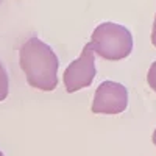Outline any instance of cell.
I'll return each mask as SVG.
<instances>
[{
    "instance_id": "obj_1",
    "label": "cell",
    "mask_w": 156,
    "mask_h": 156,
    "mask_svg": "<svg viewBox=\"0 0 156 156\" xmlns=\"http://www.w3.org/2000/svg\"><path fill=\"white\" fill-rule=\"evenodd\" d=\"M58 58L50 45L30 37L20 48V67L31 87L53 90L58 86Z\"/></svg>"
},
{
    "instance_id": "obj_2",
    "label": "cell",
    "mask_w": 156,
    "mask_h": 156,
    "mask_svg": "<svg viewBox=\"0 0 156 156\" xmlns=\"http://www.w3.org/2000/svg\"><path fill=\"white\" fill-rule=\"evenodd\" d=\"M92 50L105 59L119 61L126 58L133 50V36L123 25L105 22L92 33Z\"/></svg>"
},
{
    "instance_id": "obj_3",
    "label": "cell",
    "mask_w": 156,
    "mask_h": 156,
    "mask_svg": "<svg viewBox=\"0 0 156 156\" xmlns=\"http://www.w3.org/2000/svg\"><path fill=\"white\" fill-rule=\"evenodd\" d=\"M95 76V59L92 44L87 42L73 62H70L64 70V86L69 94L76 92L83 87H87Z\"/></svg>"
},
{
    "instance_id": "obj_4",
    "label": "cell",
    "mask_w": 156,
    "mask_h": 156,
    "mask_svg": "<svg viewBox=\"0 0 156 156\" xmlns=\"http://www.w3.org/2000/svg\"><path fill=\"white\" fill-rule=\"evenodd\" d=\"M128 92L125 86L115 81H103L97 90L92 101L94 114H119L126 109Z\"/></svg>"
},
{
    "instance_id": "obj_5",
    "label": "cell",
    "mask_w": 156,
    "mask_h": 156,
    "mask_svg": "<svg viewBox=\"0 0 156 156\" xmlns=\"http://www.w3.org/2000/svg\"><path fill=\"white\" fill-rule=\"evenodd\" d=\"M8 84H9V81H8V73H6V70L3 69L2 62H0V101L5 100V98L8 97Z\"/></svg>"
},
{
    "instance_id": "obj_6",
    "label": "cell",
    "mask_w": 156,
    "mask_h": 156,
    "mask_svg": "<svg viewBox=\"0 0 156 156\" xmlns=\"http://www.w3.org/2000/svg\"><path fill=\"white\" fill-rule=\"evenodd\" d=\"M147 81H148L150 87L156 92V61L150 66V70H148V75H147Z\"/></svg>"
},
{
    "instance_id": "obj_7",
    "label": "cell",
    "mask_w": 156,
    "mask_h": 156,
    "mask_svg": "<svg viewBox=\"0 0 156 156\" xmlns=\"http://www.w3.org/2000/svg\"><path fill=\"white\" fill-rule=\"evenodd\" d=\"M151 44L156 47V16H154V22H153V31H151Z\"/></svg>"
},
{
    "instance_id": "obj_8",
    "label": "cell",
    "mask_w": 156,
    "mask_h": 156,
    "mask_svg": "<svg viewBox=\"0 0 156 156\" xmlns=\"http://www.w3.org/2000/svg\"><path fill=\"white\" fill-rule=\"evenodd\" d=\"M151 139H153V144L156 145V129H154V133H153V137H151Z\"/></svg>"
},
{
    "instance_id": "obj_9",
    "label": "cell",
    "mask_w": 156,
    "mask_h": 156,
    "mask_svg": "<svg viewBox=\"0 0 156 156\" xmlns=\"http://www.w3.org/2000/svg\"><path fill=\"white\" fill-rule=\"evenodd\" d=\"M0 156H3V153H2V151H0Z\"/></svg>"
}]
</instances>
